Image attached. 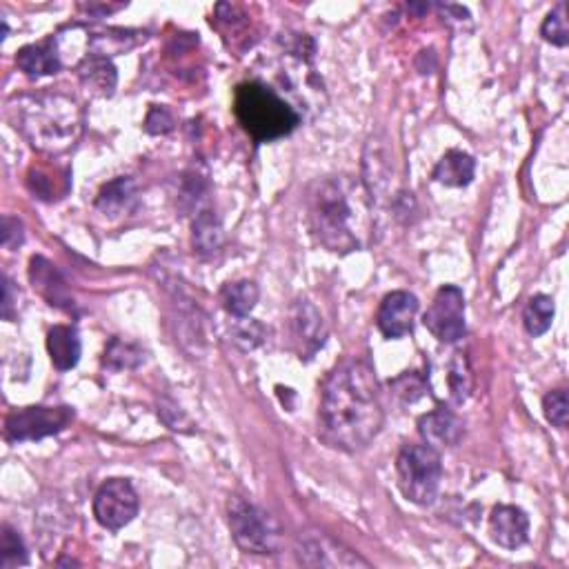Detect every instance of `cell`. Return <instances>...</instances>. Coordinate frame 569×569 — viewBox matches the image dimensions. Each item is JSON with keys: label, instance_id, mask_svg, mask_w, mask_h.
Returning a JSON list of instances; mask_svg holds the SVG:
<instances>
[{"label": "cell", "instance_id": "cell-1", "mask_svg": "<svg viewBox=\"0 0 569 569\" xmlns=\"http://www.w3.org/2000/svg\"><path fill=\"white\" fill-rule=\"evenodd\" d=\"M383 427V405L372 365L363 358H345L323 383L321 432L325 441L358 452L374 441Z\"/></svg>", "mask_w": 569, "mask_h": 569}, {"label": "cell", "instance_id": "cell-2", "mask_svg": "<svg viewBox=\"0 0 569 569\" xmlns=\"http://www.w3.org/2000/svg\"><path fill=\"white\" fill-rule=\"evenodd\" d=\"M309 229L329 252L349 254L365 245L367 205L347 178H325L307 198Z\"/></svg>", "mask_w": 569, "mask_h": 569}, {"label": "cell", "instance_id": "cell-3", "mask_svg": "<svg viewBox=\"0 0 569 569\" xmlns=\"http://www.w3.org/2000/svg\"><path fill=\"white\" fill-rule=\"evenodd\" d=\"M16 129L43 154H63L76 145L83 134V107L72 96L43 92L25 96L14 109Z\"/></svg>", "mask_w": 569, "mask_h": 569}, {"label": "cell", "instance_id": "cell-4", "mask_svg": "<svg viewBox=\"0 0 569 569\" xmlns=\"http://www.w3.org/2000/svg\"><path fill=\"white\" fill-rule=\"evenodd\" d=\"M234 114L256 143H272L285 138L301 123V116L292 105H287L274 89L258 81L238 85Z\"/></svg>", "mask_w": 569, "mask_h": 569}, {"label": "cell", "instance_id": "cell-5", "mask_svg": "<svg viewBox=\"0 0 569 569\" xmlns=\"http://www.w3.org/2000/svg\"><path fill=\"white\" fill-rule=\"evenodd\" d=\"M398 487L403 496L421 507L436 501L438 485H441L443 463L441 454L434 447L425 445H405L396 458Z\"/></svg>", "mask_w": 569, "mask_h": 569}, {"label": "cell", "instance_id": "cell-6", "mask_svg": "<svg viewBox=\"0 0 569 569\" xmlns=\"http://www.w3.org/2000/svg\"><path fill=\"white\" fill-rule=\"evenodd\" d=\"M227 521L236 545L245 554H274L281 538V529L261 507L245 501L243 496H232L227 503Z\"/></svg>", "mask_w": 569, "mask_h": 569}, {"label": "cell", "instance_id": "cell-7", "mask_svg": "<svg viewBox=\"0 0 569 569\" xmlns=\"http://www.w3.org/2000/svg\"><path fill=\"white\" fill-rule=\"evenodd\" d=\"M74 421V412L69 407H23L7 416L5 438L9 443L41 441L54 436Z\"/></svg>", "mask_w": 569, "mask_h": 569}, {"label": "cell", "instance_id": "cell-8", "mask_svg": "<svg viewBox=\"0 0 569 569\" xmlns=\"http://www.w3.org/2000/svg\"><path fill=\"white\" fill-rule=\"evenodd\" d=\"M423 323L441 343H456L465 336V296L456 285L438 289L432 305L423 316Z\"/></svg>", "mask_w": 569, "mask_h": 569}, {"label": "cell", "instance_id": "cell-9", "mask_svg": "<svg viewBox=\"0 0 569 569\" xmlns=\"http://www.w3.org/2000/svg\"><path fill=\"white\" fill-rule=\"evenodd\" d=\"M138 514V494L125 478H112L101 485L94 498V516L109 532H118Z\"/></svg>", "mask_w": 569, "mask_h": 569}, {"label": "cell", "instance_id": "cell-10", "mask_svg": "<svg viewBox=\"0 0 569 569\" xmlns=\"http://www.w3.org/2000/svg\"><path fill=\"white\" fill-rule=\"evenodd\" d=\"M298 563L309 567H369L365 558L354 554L352 549H347L332 536L327 534H307L301 538V543L296 547Z\"/></svg>", "mask_w": 569, "mask_h": 569}, {"label": "cell", "instance_id": "cell-11", "mask_svg": "<svg viewBox=\"0 0 569 569\" xmlns=\"http://www.w3.org/2000/svg\"><path fill=\"white\" fill-rule=\"evenodd\" d=\"M418 314V298L409 292H392L383 298L376 323L385 338H403L412 334Z\"/></svg>", "mask_w": 569, "mask_h": 569}, {"label": "cell", "instance_id": "cell-12", "mask_svg": "<svg viewBox=\"0 0 569 569\" xmlns=\"http://www.w3.org/2000/svg\"><path fill=\"white\" fill-rule=\"evenodd\" d=\"M29 281H32L36 292L41 294L52 307H58V309L74 307L72 289L67 287L63 274L58 272L56 265L49 263L47 258L34 256L32 261H29Z\"/></svg>", "mask_w": 569, "mask_h": 569}, {"label": "cell", "instance_id": "cell-13", "mask_svg": "<svg viewBox=\"0 0 569 569\" xmlns=\"http://www.w3.org/2000/svg\"><path fill=\"white\" fill-rule=\"evenodd\" d=\"M289 318H292V336L298 343V354L301 358H312L325 343V323L321 312L312 303L298 301Z\"/></svg>", "mask_w": 569, "mask_h": 569}, {"label": "cell", "instance_id": "cell-14", "mask_svg": "<svg viewBox=\"0 0 569 569\" xmlns=\"http://www.w3.org/2000/svg\"><path fill=\"white\" fill-rule=\"evenodd\" d=\"M489 534L494 543L505 549H516L525 545L529 534V518L521 507L498 505L489 516Z\"/></svg>", "mask_w": 569, "mask_h": 569}, {"label": "cell", "instance_id": "cell-15", "mask_svg": "<svg viewBox=\"0 0 569 569\" xmlns=\"http://www.w3.org/2000/svg\"><path fill=\"white\" fill-rule=\"evenodd\" d=\"M418 432L429 447H452L461 441L463 423L447 409H438V412L425 414L418 421Z\"/></svg>", "mask_w": 569, "mask_h": 569}, {"label": "cell", "instance_id": "cell-16", "mask_svg": "<svg viewBox=\"0 0 569 569\" xmlns=\"http://www.w3.org/2000/svg\"><path fill=\"white\" fill-rule=\"evenodd\" d=\"M16 65L29 78L52 76L61 72V58H58L54 38H49V41H43L38 45L23 47L16 56Z\"/></svg>", "mask_w": 569, "mask_h": 569}, {"label": "cell", "instance_id": "cell-17", "mask_svg": "<svg viewBox=\"0 0 569 569\" xmlns=\"http://www.w3.org/2000/svg\"><path fill=\"white\" fill-rule=\"evenodd\" d=\"M47 349L54 367L67 372V369L76 367V363L81 361V336H78L74 327L56 325L47 334Z\"/></svg>", "mask_w": 569, "mask_h": 569}, {"label": "cell", "instance_id": "cell-18", "mask_svg": "<svg viewBox=\"0 0 569 569\" xmlns=\"http://www.w3.org/2000/svg\"><path fill=\"white\" fill-rule=\"evenodd\" d=\"M476 174V161L465 152L452 149L447 152L438 165L434 167V181L445 187H467L474 181Z\"/></svg>", "mask_w": 569, "mask_h": 569}, {"label": "cell", "instance_id": "cell-19", "mask_svg": "<svg viewBox=\"0 0 569 569\" xmlns=\"http://www.w3.org/2000/svg\"><path fill=\"white\" fill-rule=\"evenodd\" d=\"M78 78L94 96H112L116 89V69L107 61V56H87L78 67Z\"/></svg>", "mask_w": 569, "mask_h": 569}, {"label": "cell", "instance_id": "cell-20", "mask_svg": "<svg viewBox=\"0 0 569 569\" xmlns=\"http://www.w3.org/2000/svg\"><path fill=\"white\" fill-rule=\"evenodd\" d=\"M27 185L43 201H54L63 196L69 187V174L54 167H32L27 174Z\"/></svg>", "mask_w": 569, "mask_h": 569}, {"label": "cell", "instance_id": "cell-21", "mask_svg": "<svg viewBox=\"0 0 569 569\" xmlns=\"http://www.w3.org/2000/svg\"><path fill=\"white\" fill-rule=\"evenodd\" d=\"M134 196H136V185L132 178H116V181L101 189V194L96 198V207L101 209L105 216H118L127 212V207L132 205Z\"/></svg>", "mask_w": 569, "mask_h": 569}, {"label": "cell", "instance_id": "cell-22", "mask_svg": "<svg viewBox=\"0 0 569 569\" xmlns=\"http://www.w3.org/2000/svg\"><path fill=\"white\" fill-rule=\"evenodd\" d=\"M258 296H261V292H258V285L254 281H236L223 287L221 303L227 314L245 318L256 307Z\"/></svg>", "mask_w": 569, "mask_h": 569}, {"label": "cell", "instance_id": "cell-23", "mask_svg": "<svg viewBox=\"0 0 569 569\" xmlns=\"http://www.w3.org/2000/svg\"><path fill=\"white\" fill-rule=\"evenodd\" d=\"M445 383H447V396L452 398L456 405L465 403L469 394H472L474 378H472V369H469V361L465 354L456 352L452 356V361L447 363Z\"/></svg>", "mask_w": 569, "mask_h": 569}, {"label": "cell", "instance_id": "cell-24", "mask_svg": "<svg viewBox=\"0 0 569 569\" xmlns=\"http://www.w3.org/2000/svg\"><path fill=\"white\" fill-rule=\"evenodd\" d=\"M223 245V227L214 212H203L194 221V247L198 254L212 256Z\"/></svg>", "mask_w": 569, "mask_h": 569}, {"label": "cell", "instance_id": "cell-25", "mask_svg": "<svg viewBox=\"0 0 569 569\" xmlns=\"http://www.w3.org/2000/svg\"><path fill=\"white\" fill-rule=\"evenodd\" d=\"M554 301L552 296L538 294L534 296L532 301L527 303L525 314H523V325L527 329L529 336H543L549 327H552L554 321Z\"/></svg>", "mask_w": 569, "mask_h": 569}, {"label": "cell", "instance_id": "cell-26", "mask_svg": "<svg viewBox=\"0 0 569 569\" xmlns=\"http://www.w3.org/2000/svg\"><path fill=\"white\" fill-rule=\"evenodd\" d=\"M145 361V352L134 343L121 341V338H112L105 349L103 365L112 372H123V369H136Z\"/></svg>", "mask_w": 569, "mask_h": 569}, {"label": "cell", "instance_id": "cell-27", "mask_svg": "<svg viewBox=\"0 0 569 569\" xmlns=\"http://www.w3.org/2000/svg\"><path fill=\"white\" fill-rule=\"evenodd\" d=\"M27 563V549L16 529L3 525L0 529V567H18Z\"/></svg>", "mask_w": 569, "mask_h": 569}, {"label": "cell", "instance_id": "cell-28", "mask_svg": "<svg viewBox=\"0 0 569 569\" xmlns=\"http://www.w3.org/2000/svg\"><path fill=\"white\" fill-rule=\"evenodd\" d=\"M541 34L547 43L556 47H565L569 43V29L565 18V5H558L552 14H547L541 27Z\"/></svg>", "mask_w": 569, "mask_h": 569}, {"label": "cell", "instance_id": "cell-29", "mask_svg": "<svg viewBox=\"0 0 569 569\" xmlns=\"http://www.w3.org/2000/svg\"><path fill=\"white\" fill-rule=\"evenodd\" d=\"M543 409H545L547 421L552 423L554 427H558V429L567 427L569 398H567L565 389H554V392H549L543 401Z\"/></svg>", "mask_w": 569, "mask_h": 569}, {"label": "cell", "instance_id": "cell-30", "mask_svg": "<svg viewBox=\"0 0 569 569\" xmlns=\"http://www.w3.org/2000/svg\"><path fill=\"white\" fill-rule=\"evenodd\" d=\"M392 387L396 389V394L398 396H403L407 403H414L418 401V398L423 396V389H425V383L418 378L416 374H405L401 378H396V381L392 383Z\"/></svg>", "mask_w": 569, "mask_h": 569}, {"label": "cell", "instance_id": "cell-31", "mask_svg": "<svg viewBox=\"0 0 569 569\" xmlns=\"http://www.w3.org/2000/svg\"><path fill=\"white\" fill-rule=\"evenodd\" d=\"M174 127V118L169 114L167 107H152L147 114L145 121V129L149 134H167L172 132Z\"/></svg>", "mask_w": 569, "mask_h": 569}, {"label": "cell", "instance_id": "cell-32", "mask_svg": "<svg viewBox=\"0 0 569 569\" xmlns=\"http://www.w3.org/2000/svg\"><path fill=\"white\" fill-rule=\"evenodd\" d=\"M25 232H23V223L18 218H3V245L7 249H14L23 243Z\"/></svg>", "mask_w": 569, "mask_h": 569}, {"label": "cell", "instance_id": "cell-33", "mask_svg": "<svg viewBox=\"0 0 569 569\" xmlns=\"http://www.w3.org/2000/svg\"><path fill=\"white\" fill-rule=\"evenodd\" d=\"M12 292H14V285H12V281H9V278H5V301H3L5 318H12V305H14Z\"/></svg>", "mask_w": 569, "mask_h": 569}]
</instances>
